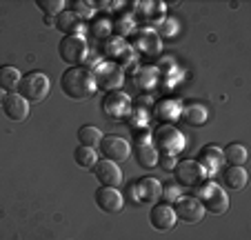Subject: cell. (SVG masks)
Masks as SVG:
<instances>
[{
  "instance_id": "6da1fadb",
  "label": "cell",
  "mask_w": 251,
  "mask_h": 240,
  "mask_svg": "<svg viewBox=\"0 0 251 240\" xmlns=\"http://www.w3.org/2000/svg\"><path fill=\"white\" fill-rule=\"evenodd\" d=\"M60 87L62 94L71 100H87L98 89L94 74L85 67H69L60 78Z\"/></svg>"
},
{
  "instance_id": "7a4b0ae2",
  "label": "cell",
  "mask_w": 251,
  "mask_h": 240,
  "mask_svg": "<svg viewBox=\"0 0 251 240\" xmlns=\"http://www.w3.org/2000/svg\"><path fill=\"white\" fill-rule=\"evenodd\" d=\"M174 176H176V183L180 185L182 189H189V191H196V189H202L207 185V171L204 167L200 165L198 160H180V162H176L174 167Z\"/></svg>"
},
{
  "instance_id": "3957f363",
  "label": "cell",
  "mask_w": 251,
  "mask_h": 240,
  "mask_svg": "<svg viewBox=\"0 0 251 240\" xmlns=\"http://www.w3.org/2000/svg\"><path fill=\"white\" fill-rule=\"evenodd\" d=\"M49 89H51V82H49L47 74H43V71H29L20 80L18 94L27 103H40V100H45L49 96Z\"/></svg>"
},
{
  "instance_id": "277c9868",
  "label": "cell",
  "mask_w": 251,
  "mask_h": 240,
  "mask_svg": "<svg viewBox=\"0 0 251 240\" xmlns=\"http://www.w3.org/2000/svg\"><path fill=\"white\" fill-rule=\"evenodd\" d=\"M153 147L158 149V154H167V156H176L178 151L185 149V136H182L174 125H160L153 132Z\"/></svg>"
},
{
  "instance_id": "5b68a950",
  "label": "cell",
  "mask_w": 251,
  "mask_h": 240,
  "mask_svg": "<svg viewBox=\"0 0 251 240\" xmlns=\"http://www.w3.org/2000/svg\"><path fill=\"white\" fill-rule=\"evenodd\" d=\"M200 203H202L204 212H211L216 213V216H220V213L227 212L229 207V198H227V191H225L223 187H218L216 183H209L204 185L202 189H200Z\"/></svg>"
},
{
  "instance_id": "8992f818",
  "label": "cell",
  "mask_w": 251,
  "mask_h": 240,
  "mask_svg": "<svg viewBox=\"0 0 251 240\" xmlns=\"http://www.w3.org/2000/svg\"><path fill=\"white\" fill-rule=\"evenodd\" d=\"M58 53L60 58L71 67H78L82 60L87 58V43L85 38L78 33V36H65L58 45Z\"/></svg>"
},
{
  "instance_id": "52a82bcc",
  "label": "cell",
  "mask_w": 251,
  "mask_h": 240,
  "mask_svg": "<svg viewBox=\"0 0 251 240\" xmlns=\"http://www.w3.org/2000/svg\"><path fill=\"white\" fill-rule=\"evenodd\" d=\"M91 74H94V78H96V85L107 91L118 89L125 82V74L116 62H102V65H98L96 71H91Z\"/></svg>"
},
{
  "instance_id": "ba28073f",
  "label": "cell",
  "mask_w": 251,
  "mask_h": 240,
  "mask_svg": "<svg viewBox=\"0 0 251 240\" xmlns=\"http://www.w3.org/2000/svg\"><path fill=\"white\" fill-rule=\"evenodd\" d=\"M174 205H176V207H174L176 218H180L182 222L196 225V222L202 220L204 207H202V203H200L198 198H194V196H180Z\"/></svg>"
},
{
  "instance_id": "9c48e42d",
  "label": "cell",
  "mask_w": 251,
  "mask_h": 240,
  "mask_svg": "<svg viewBox=\"0 0 251 240\" xmlns=\"http://www.w3.org/2000/svg\"><path fill=\"white\" fill-rule=\"evenodd\" d=\"M100 151L107 160L111 162H125V160L131 156V145H129L125 138H118V136H107L100 140Z\"/></svg>"
},
{
  "instance_id": "30bf717a",
  "label": "cell",
  "mask_w": 251,
  "mask_h": 240,
  "mask_svg": "<svg viewBox=\"0 0 251 240\" xmlns=\"http://www.w3.org/2000/svg\"><path fill=\"white\" fill-rule=\"evenodd\" d=\"M94 176L96 180H98L102 187H120L123 185V171H120V167L116 165V162H111V160L102 158L98 160L94 165Z\"/></svg>"
},
{
  "instance_id": "8fae6325",
  "label": "cell",
  "mask_w": 251,
  "mask_h": 240,
  "mask_svg": "<svg viewBox=\"0 0 251 240\" xmlns=\"http://www.w3.org/2000/svg\"><path fill=\"white\" fill-rule=\"evenodd\" d=\"M94 200L100 212H104V213H118L125 207L123 193L114 187H98L94 193Z\"/></svg>"
},
{
  "instance_id": "7c38bea8",
  "label": "cell",
  "mask_w": 251,
  "mask_h": 240,
  "mask_svg": "<svg viewBox=\"0 0 251 240\" xmlns=\"http://www.w3.org/2000/svg\"><path fill=\"white\" fill-rule=\"evenodd\" d=\"M102 111L107 113V116L120 120V118L129 116V111H131V100H129V96L123 94V91H109L102 100Z\"/></svg>"
},
{
  "instance_id": "4fadbf2b",
  "label": "cell",
  "mask_w": 251,
  "mask_h": 240,
  "mask_svg": "<svg viewBox=\"0 0 251 240\" xmlns=\"http://www.w3.org/2000/svg\"><path fill=\"white\" fill-rule=\"evenodd\" d=\"M176 220H178V218H176V213H174V207H169V205L156 203L151 207V212H149V222H151V227L158 231L174 229Z\"/></svg>"
},
{
  "instance_id": "5bb4252c",
  "label": "cell",
  "mask_w": 251,
  "mask_h": 240,
  "mask_svg": "<svg viewBox=\"0 0 251 240\" xmlns=\"http://www.w3.org/2000/svg\"><path fill=\"white\" fill-rule=\"evenodd\" d=\"M2 109H5V116L9 118V120H16V123H23L25 118L29 116V103L18 94V91L5 96Z\"/></svg>"
},
{
  "instance_id": "9a60e30c",
  "label": "cell",
  "mask_w": 251,
  "mask_h": 240,
  "mask_svg": "<svg viewBox=\"0 0 251 240\" xmlns=\"http://www.w3.org/2000/svg\"><path fill=\"white\" fill-rule=\"evenodd\" d=\"M136 191H138V200L140 203H151L156 205L162 198V185L156 178L147 176V178H140L136 183Z\"/></svg>"
},
{
  "instance_id": "2e32d148",
  "label": "cell",
  "mask_w": 251,
  "mask_h": 240,
  "mask_svg": "<svg viewBox=\"0 0 251 240\" xmlns=\"http://www.w3.org/2000/svg\"><path fill=\"white\" fill-rule=\"evenodd\" d=\"M198 162L204 167V171L207 174H211V171H218L220 167H223V149L216 145H207L202 151H200V158Z\"/></svg>"
},
{
  "instance_id": "e0dca14e",
  "label": "cell",
  "mask_w": 251,
  "mask_h": 240,
  "mask_svg": "<svg viewBox=\"0 0 251 240\" xmlns=\"http://www.w3.org/2000/svg\"><path fill=\"white\" fill-rule=\"evenodd\" d=\"M131 154H136L138 165L145 167V169H151V167H156L158 160H160V154H158V149L151 145V142H138L136 149H133Z\"/></svg>"
},
{
  "instance_id": "ac0fdd59",
  "label": "cell",
  "mask_w": 251,
  "mask_h": 240,
  "mask_svg": "<svg viewBox=\"0 0 251 240\" xmlns=\"http://www.w3.org/2000/svg\"><path fill=\"white\" fill-rule=\"evenodd\" d=\"M207 118H209L207 109L198 103L187 105V107H182V111H180V120L185 125H189V127H202V125L207 123Z\"/></svg>"
},
{
  "instance_id": "d6986e66",
  "label": "cell",
  "mask_w": 251,
  "mask_h": 240,
  "mask_svg": "<svg viewBox=\"0 0 251 240\" xmlns=\"http://www.w3.org/2000/svg\"><path fill=\"white\" fill-rule=\"evenodd\" d=\"M20 80H23V76H20V71L16 69V67H0V89L7 91V94H16L20 87Z\"/></svg>"
},
{
  "instance_id": "ffe728a7",
  "label": "cell",
  "mask_w": 251,
  "mask_h": 240,
  "mask_svg": "<svg viewBox=\"0 0 251 240\" xmlns=\"http://www.w3.org/2000/svg\"><path fill=\"white\" fill-rule=\"evenodd\" d=\"M247 156L249 154H247L245 145H240V142H231L223 149V160L229 167H242L247 162Z\"/></svg>"
},
{
  "instance_id": "44dd1931",
  "label": "cell",
  "mask_w": 251,
  "mask_h": 240,
  "mask_svg": "<svg viewBox=\"0 0 251 240\" xmlns=\"http://www.w3.org/2000/svg\"><path fill=\"white\" fill-rule=\"evenodd\" d=\"M56 29L65 31V36H78L80 31V18L74 11H62L60 16H56Z\"/></svg>"
},
{
  "instance_id": "7402d4cb",
  "label": "cell",
  "mask_w": 251,
  "mask_h": 240,
  "mask_svg": "<svg viewBox=\"0 0 251 240\" xmlns=\"http://www.w3.org/2000/svg\"><path fill=\"white\" fill-rule=\"evenodd\" d=\"M247 171L242 169V167H227L223 174V180L225 185H227L229 189H233V191H240V189L247 187Z\"/></svg>"
},
{
  "instance_id": "603a6c76",
  "label": "cell",
  "mask_w": 251,
  "mask_h": 240,
  "mask_svg": "<svg viewBox=\"0 0 251 240\" xmlns=\"http://www.w3.org/2000/svg\"><path fill=\"white\" fill-rule=\"evenodd\" d=\"M180 111H182V105L174 98H165L156 105V116L160 120H178Z\"/></svg>"
},
{
  "instance_id": "cb8c5ba5",
  "label": "cell",
  "mask_w": 251,
  "mask_h": 240,
  "mask_svg": "<svg viewBox=\"0 0 251 240\" xmlns=\"http://www.w3.org/2000/svg\"><path fill=\"white\" fill-rule=\"evenodd\" d=\"M74 160H76V165L82 167V169H91V167L98 162V151L91 149V147L78 145L76 149H74Z\"/></svg>"
},
{
  "instance_id": "d4e9b609",
  "label": "cell",
  "mask_w": 251,
  "mask_h": 240,
  "mask_svg": "<svg viewBox=\"0 0 251 240\" xmlns=\"http://www.w3.org/2000/svg\"><path fill=\"white\" fill-rule=\"evenodd\" d=\"M100 140H102V132H100L98 127L85 125V127L78 129V142H80L82 147H91V149H94L96 145H100Z\"/></svg>"
},
{
  "instance_id": "484cf974",
  "label": "cell",
  "mask_w": 251,
  "mask_h": 240,
  "mask_svg": "<svg viewBox=\"0 0 251 240\" xmlns=\"http://www.w3.org/2000/svg\"><path fill=\"white\" fill-rule=\"evenodd\" d=\"M36 5H38V9L45 11V16H51V18H56V16H60L65 11L62 0H36Z\"/></svg>"
},
{
  "instance_id": "4316f807",
  "label": "cell",
  "mask_w": 251,
  "mask_h": 240,
  "mask_svg": "<svg viewBox=\"0 0 251 240\" xmlns=\"http://www.w3.org/2000/svg\"><path fill=\"white\" fill-rule=\"evenodd\" d=\"M162 196L167 198V200H169V203H176V200H178V187H174V185H167V189L162 187Z\"/></svg>"
},
{
  "instance_id": "83f0119b",
  "label": "cell",
  "mask_w": 251,
  "mask_h": 240,
  "mask_svg": "<svg viewBox=\"0 0 251 240\" xmlns=\"http://www.w3.org/2000/svg\"><path fill=\"white\" fill-rule=\"evenodd\" d=\"M91 7H94L91 2H76V9H74V14H76V16H91V11H94Z\"/></svg>"
},
{
  "instance_id": "f1b7e54d",
  "label": "cell",
  "mask_w": 251,
  "mask_h": 240,
  "mask_svg": "<svg viewBox=\"0 0 251 240\" xmlns=\"http://www.w3.org/2000/svg\"><path fill=\"white\" fill-rule=\"evenodd\" d=\"M45 23L51 25V27H56V18H51V16H45Z\"/></svg>"
},
{
  "instance_id": "f546056e",
  "label": "cell",
  "mask_w": 251,
  "mask_h": 240,
  "mask_svg": "<svg viewBox=\"0 0 251 240\" xmlns=\"http://www.w3.org/2000/svg\"><path fill=\"white\" fill-rule=\"evenodd\" d=\"M5 96H7V94H5V91H2V89H0V105L5 103Z\"/></svg>"
}]
</instances>
